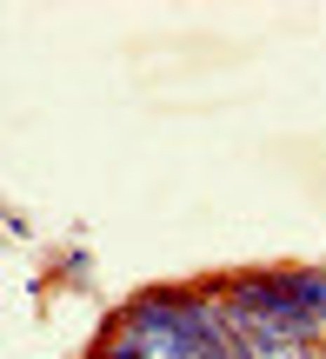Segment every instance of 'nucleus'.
I'll return each mask as SVG.
<instances>
[]
</instances>
